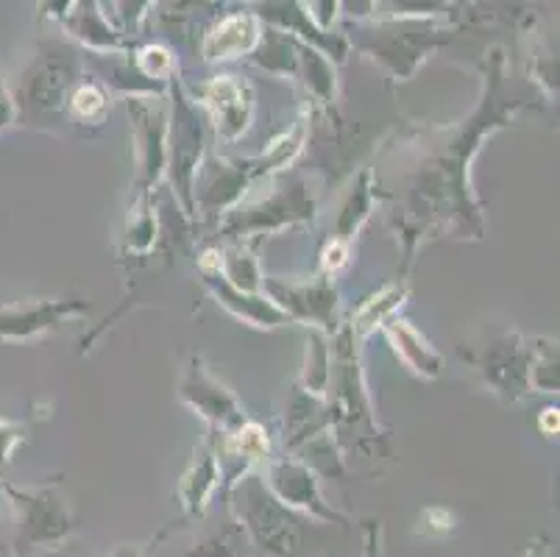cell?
<instances>
[{
  "label": "cell",
  "instance_id": "1",
  "mask_svg": "<svg viewBox=\"0 0 560 557\" xmlns=\"http://www.w3.org/2000/svg\"><path fill=\"white\" fill-rule=\"evenodd\" d=\"M497 92L499 76L493 73L471 120L460 123L438 146V151L427 156L412 178L407 209L396 223V232L405 240L407 263L427 237H438L441 232H455L457 237H482V209L471 193L468 171L480 151V142L491 131L508 126L513 112L522 109L518 101L511 104L497 101Z\"/></svg>",
  "mask_w": 560,
  "mask_h": 557
},
{
  "label": "cell",
  "instance_id": "2",
  "mask_svg": "<svg viewBox=\"0 0 560 557\" xmlns=\"http://www.w3.org/2000/svg\"><path fill=\"white\" fill-rule=\"evenodd\" d=\"M307 137V123L296 120L293 129L273 142L268 151L246 160H226V156H207L196 173L192 184V198H196V214L203 221H218L221 214L237 207L248 190H254L259 182H268L273 173L284 171L290 162L296 160L299 151Z\"/></svg>",
  "mask_w": 560,
  "mask_h": 557
},
{
  "label": "cell",
  "instance_id": "3",
  "mask_svg": "<svg viewBox=\"0 0 560 557\" xmlns=\"http://www.w3.org/2000/svg\"><path fill=\"white\" fill-rule=\"evenodd\" d=\"M79 79V61L65 50H45L28 65L14 92L18 123L37 131H62L68 120L70 90Z\"/></svg>",
  "mask_w": 560,
  "mask_h": 557
},
{
  "label": "cell",
  "instance_id": "4",
  "mask_svg": "<svg viewBox=\"0 0 560 557\" xmlns=\"http://www.w3.org/2000/svg\"><path fill=\"white\" fill-rule=\"evenodd\" d=\"M315 221V198L310 196V187L304 176H290L277 184L271 193L262 198H254L248 204H237L232 212L218 218V234L243 243L246 237H262V234L282 232L296 223Z\"/></svg>",
  "mask_w": 560,
  "mask_h": 557
},
{
  "label": "cell",
  "instance_id": "5",
  "mask_svg": "<svg viewBox=\"0 0 560 557\" xmlns=\"http://www.w3.org/2000/svg\"><path fill=\"white\" fill-rule=\"evenodd\" d=\"M207 129L210 120L201 117L182 86L173 90V104L167 112V165L165 176L171 182V196L187 218H196V198L192 184L207 151Z\"/></svg>",
  "mask_w": 560,
  "mask_h": 557
},
{
  "label": "cell",
  "instance_id": "6",
  "mask_svg": "<svg viewBox=\"0 0 560 557\" xmlns=\"http://www.w3.org/2000/svg\"><path fill=\"white\" fill-rule=\"evenodd\" d=\"M135 142V198L156 193L167 165V109L154 98H126Z\"/></svg>",
  "mask_w": 560,
  "mask_h": 557
},
{
  "label": "cell",
  "instance_id": "7",
  "mask_svg": "<svg viewBox=\"0 0 560 557\" xmlns=\"http://www.w3.org/2000/svg\"><path fill=\"white\" fill-rule=\"evenodd\" d=\"M262 293L290 318V324H307L318 332L338 329V288L332 276H318L310 282L296 279H262Z\"/></svg>",
  "mask_w": 560,
  "mask_h": 557
},
{
  "label": "cell",
  "instance_id": "8",
  "mask_svg": "<svg viewBox=\"0 0 560 557\" xmlns=\"http://www.w3.org/2000/svg\"><path fill=\"white\" fill-rule=\"evenodd\" d=\"M179 398L201 421L212 427L215 436H232L248 421L246 410L232 391L203 365L201 357H192L179 380Z\"/></svg>",
  "mask_w": 560,
  "mask_h": 557
},
{
  "label": "cell",
  "instance_id": "9",
  "mask_svg": "<svg viewBox=\"0 0 560 557\" xmlns=\"http://www.w3.org/2000/svg\"><path fill=\"white\" fill-rule=\"evenodd\" d=\"M90 315V304L81 299L20 301L0 306V340L3 344H34L54 335L68 321Z\"/></svg>",
  "mask_w": 560,
  "mask_h": 557
},
{
  "label": "cell",
  "instance_id": "10",
  "mask_svg": "<svg viewBox=\"0 0 560 557\" xmlns=\"http://www.w3.org/2000/svg\"><path fill=\"white\" fill-rule=\"evenodd\" d=\"M529 362H533V344L518 332L502 335L497 344L486 349L475 365L486 376V385L508 402H518L529 393Z\"/></svg>",
  "mask_w": 560,
  "mask_h": 557
},
{
  "label": "cell",
  "instance_id": "11",
  "mask_svg": "<svg viewBox=\"0 0 560 557\" xmlns=\"http://www.w3.org/2000/svg\"><path fill=\"white\" fill-rule=\"evenodd\" d=\"M196 98L207 106L218 140L237 142L252 126L254 90L237 76H215L196 90Z\"/></svg>",
  "mask_w": 560,
  "mask_h": 557
},
{
  "label": "cell",
  "instance_id": "12",
  "mask_svg": "<svg viewBox=\"0 0 560 557\" xmlns=\"http://www.w3.org/2000/svg\"><path fill=\"white\" fill-rule=\"evenodd\" d=\"M198 265H201L203 288L210 290L218 299V304H221L226 313H232L237 321H243V324L248 326H257V329H277V326L290 324L288 315H284L265 293H246V290L229 285L226 279L218 274L215 265H212L210 254H203Z\"/></svg>",
  "mask_w": 560,
  "mask_h": 557
},
{
  "label": "cell",
  "instance_id": "13",
  "mask_svg": "<svg viewBox=\"0 0 560 557\" xmlns=\"http://www.w3.org/2000/svg\"><path fill=\"white\" fill-rule=\"evenodd\" d=\"M380 329L382 335L388 337V344L396 351V357L410 368L412 374L421 376V380H438V376L444 374V357L432 349L430 340L410 321L390 315Z\"/></svg>",
  "mask_w": 560,
  "mask_h": 557
},
{
  "label": "cell",
  "instance_id": "14",
  "mask_svg": "<svg viewBox=\"0 0 560 557\" xmlns=\"http://www.w3.org/2000/svg\"><path fill=\"white\" fill-rule=\"evenodd\" d=\"M262 37V25L257 14H232L221 20L203 39V59L207 61H229L237 56H246L257 48Z\"/></svg>",
  "mask_w": 560,
  "mask_h": 557
},
{
  "label": "cell",
  "instance_id": "15",
  "mask_svg": "<svg viewBox=\"0 0 560 557\" xmlns=\"http://www.w3.org/2000/svg\"><path fill=\"white\" fill-rule=\"evenodd\" d=\"M320 432H332V416H329L327 402L296 385L288 402V416H284V443L290 449H302Z\"/></svg>",
  "mask_w": 560,
  "mask_h": 557
},
{
  "label": "cell",
  "instance_id": "16",
  "mask_svg": "<svg viewBox=\"0 0 560 557\" xmlns=\"http://www.w3.org/2000/svg\"><path fill=\"white\" fill-rule=\"evenodd\" d=\"M432 31L419 28V25H401V31H385L382 34L380 48H371L376 59L396 76V79H407L416 70L427 50L432 48Z\"/></svg>",
  "mask_w": 560,
  "mask_h": 557
},
{
  "label": "cell",
  "instance_id": "17",
  "mask_svg": "<svg viewBox=\"0 0 560 557\" xmlns=\"http://www.w3.org/2000/svg\"><path fill=\"white\" fill-rule=\"evenodd\" d=\"M259 14H262L265 20H271L277 28L290 31V34H302L304 39H313L315 45L327 48V54H332L338 61L346 59L343 39L327 37V34L315 25V20L310 18V12L299 3V0H262V3H259Z\"/></svg>",
  "mask_w": 560,
  "mask_h": 557
},
{
  "label": "cell",
  "instance_id": "18",
  "mask_svg": "<svg viewBox=\"0 0 560 557\" xmlns=\"http://www.w3.org/2000/svg\"><path fill=\"white\" fill-rule=\"evenodd\" d=\"M268 477H271L273 490L279 497L290 504H304V508H318L320 510V497L318 485H315L313 472H310L307 463L293 457L273 460L271 468H268Z\"/></svg>",
  "mask_w": 560,
  "mask_h": 557
},
{
  "label": "cell",
  "instance_id": "19",
  "mask_svg": "<svg viewBox=\"0 0 560 557\" xmlns=\"http://www.w3.org/2000/svg\"><path fill=\"white\" fill-rule=\"evenodd\" d=\"M376 204V190H374V173L371 167H363L354 178V187L346 196L343 207H340L338 221H335V240H343V243H351L358 237L360 227L371 218Z\"/></svg>",
  "mask_w": 560,
  "mask_h": 557
},
{
  "label": "cell",
  "instance_id": "20",
  "mask_svg": "<svg viewBox=\"0 0 560 557\" xmlns=\"http://www.w3.org/2000/svg\"><path fill=\"white\" fill-rule=\"evenodd\" d=\"M405 299H407L405 282L385 285L380 293H374L369 301H363V304H360V310L354 313V318H351L349 326L354 329V335L365 337L369 332L380 329V326L385 324L390 315H396V310L405 304Z\"/></svg>",
  "mask_w": 560,
  "mask_h": 557
},
{
  "label": "cell",
  "instance_id": "21",
  "mask_svg": "<svg viewBox=\"0 0 560 557\" xmlns=\"http://www.w3.org/2000/svg\"><path fill=\"white\" fill-rule=\"evenodd\" d=\"M218 468H221V463H218L215 457V449H212L210 443L198 446L190 472L182 479V499H185L187 508H203V499L210 497V490L215 488Z\"/></svg>",
  "mask_w": 560,
  "mask_h": 557
},
{
  "label": "cell",
  "instance_id": "22",
  "mask_svg": "<svg viewBox=\"0 0 560 557\" xmlns=\"http://www.w3.org/2000/svg\"><path fill=\"white\" fill-rule=\"evenodd\" d=\"M329 371H332V349H329L327 332L310 329L307 335V357H304V374L299 387L313 396H327Z\"/></svg>",
  "mask_w": 560,
  "mask_h": 557
},
{
  "label": "cell",
  "instance_id": "23",
  "mask_svg": "<svg viewBox=\"0 0 560 557\" xmlns=\"http://www.w3.org/2000/svg\"><path fill=\"white\" fill-rule=\"evenodd\" d=\"M109 115V95L95 81H81L70 90L68 117L79 126H104Z\"/></svg>",
  "mask_w": 560,
  "mask_h": 557
},
{
  "label": "cell",
  "instance_id": "24",
  "mask_svg": "<svg viewBox=\"0 0 560 557\" xmlns=\"http://www.w3.org/2000/svg\"><path fill=\"white\" fill-rule=\"evenodd\" d=\"M299 70L304 73L310 92H313L318 104H332L335 98V73L329 65L313 45H299Z\"/></svg>",
  "mask_w": 560,
  "mask_h": 557
},
{
  "label": "cell",
  "instance_id": "25",
  "mask_svg": "<svg viewBox=\"0 0 560 557\" xmlns=\"http://www.w3.org/2000/svg\"><path fill=\"white\" fill-rule=\"evenodd\" d=\"M533 344V362H529V391L558 393V344L547 337H529Z\"/></svg>",
  "mask_w": 560,
  "mask_h": 557
},
{
  "label": "cell",
  "instance_id": "26",
  "mask_svg": "<svg viewBox=\"0 0 560 557\" xmlns=\"http://www.w3.org/2000/svg\"><path fill=\"white\" fill-rule=\"evenodd\" d=\"M68 25L75 37L84 39V43L93 45V48H117V45H120L115 34H112L109 25L104 23V18H101L95 9H81Z\"/></svg>",
  "mask_w": 560,
  "mask_h": 557
},
{
  "label": "cell",
  "instance_id": "27",
  "mask_svg": "<svg viewBox=\"0 0 560 557\" xmlns=\"http://www.w3.org/2000/svg\"><path fill=\"white\" fill-rule=\"evenodd\" d=\"M137 70L154 84H165L173 73V56L171 50L162 48V45H149L142 48L140 56H137Z\"/></svg>",
  "mask_w": 560,
  "mask_h": 557
},
{
  "label": "cell",
  "instance_id": "28",
  "mask_svg": "<svg viewBox=\"0 0 560 557\" xmlns=\"http://www.w3.org/2000/svg\"><path fill=\"white\" fill-rule=\"evenodd\" d=\"M446 0H374V7H382L394 18H405V14H432L444 7Z\"/></svg>",
  "mask_w": 560,
  "mask_h": 557
},
{
  "label": "cell",
  "instance_id": "29",
  "mask_svg": "<svg viewBox=\"0 0 560 557\" xmlns=\"http://www.w3.org/2000/svg\"><path fill=\"white\" fill-rule=\"evenodd\" d=\"M25 432H28V427H25V423L0 418V468L7 466L14 449L25 441Z\"/></svg>",
  "mask_w": 560,
  "mask_h": 557
},
{
  "label": "cell",
  "instance_id": "30",
  "mask_svg": "<svg viewBox=\"0 0 560 557\" xmlns=\"http://www.w3.org/2000/svg\"><path fill=\"white\" fill-rule=\"evenodd\" d=\"M346 265H349V243L332 237L327 243V248H324V254H320V268H324L327 276H335Z\"/></svg>",
  "mask_w": 560,
  "mask_h": 557
},
{
  "label": "cell",
  "instance_id": "31",
  "mask_svg": "<svg viewBox=\"0 0 560 557\" xmlns=\"http://www.w3.org/2000/svg\"><path fill=\"white\" fill-rule=\"evenodd\" d=\"M14 123H18V106H14L12 92L0 86V131L12 129Z\"/></svg>",
  "mask_w": 560,
  "mask_h": 557
},
{
  "label": "cell",
  "instance_id": "32",
  "mask_svg": "<svg viewBox=\"0 0 560 557\" xmlns=\"http://www.w3.org/2000/svg\"><path fill=\"white\" fill-rule=\"evenodd\" d=\"M68 9H70V0H43L45 18H62L65 20Z\"/></svg>",
  "mask_w": 560,
  "mask_h": 557
},
{
  "label": "cell",
  "instance_id": "33",
  "mask_svg": "<svg viewBox=\"0 0 560 557\" xmlns=\"http://www.w3.org/2000/svg\"><path fill=\"white\" fill-rule=\"evenodd\" d=\"M349 14H369L374 9V0H343Z\"/></svg>",
  "mask_w": 560,
  "mask_h": 557
}]
</instances>
